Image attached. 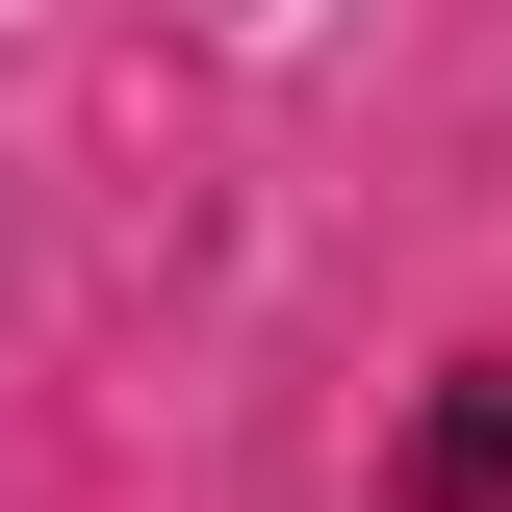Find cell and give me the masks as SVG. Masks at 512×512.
Instances as JSON below:
<instances>
[{
	"label": "cell",
	"mask_w": 512,
	"mask_h": 512,
	"mask_svg": "<svg viewBox=\"0 0 512 512\" xmlns=\"http://www.w3.org/2000/svg\"><path fill=\"white\" fill-rule=\"evenodd\" d=\"M410 487H436V512H512V359H461L436 410H410Z\"/></svg>",
	"instance_id": "1"
}]
</instances>
